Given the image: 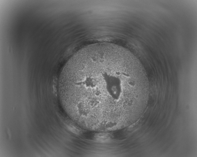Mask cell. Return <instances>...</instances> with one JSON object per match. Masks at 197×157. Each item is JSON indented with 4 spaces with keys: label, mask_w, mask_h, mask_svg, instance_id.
<instances>
[{
    "label": "cell",
    "mask_w": 197,
    "mask_h": 157,
    "mask_svg": "<svg viewBox=\"0 0 197 157\" xmlns=\"http://www.w3.org/2000/svg\"><path fill=\"white\" fill-rule=\"evenodd\" d=\"M59 84L67 111L95 131L129 126L144 113L148 100V80L141 63L127 50L111 43L78 50L64 66Z\"/></svg>",
    "instance_id": "1"
}]
</instances>
